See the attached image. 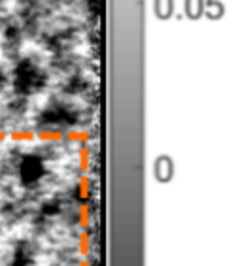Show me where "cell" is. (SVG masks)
Returning <instances> with one entry per match:
<instances>
[{
    "label": "cell",
    "instance_id": "cell-5",
    "mask_svg": "<svg viewBox=\"0 0 242 266\" xmlns=\"http://www.w3.org/2000/svg\"><path fill=\"white\" fill-rule=\"evenodd\" d=\"M80 170L82 172H87V168H89V159H91V153H89V147H85V143H84V147L80 149Z\"/></svg>",
    "mask_w": 242,
    "mask_h": 266
},
{
    "label": "cell",
    "instance_id": "cell-9",
    "mask_svg": "<svg viewBox=\"0 0 242 266\" xmlns=\"http://www.w3.org/2000/svg\"><path fill=\"white\" fill-rule=\"evenodd\" d=\"M6 138H8V134L4 133V131H0V142H4Z\"/></svg>",
    "mask_w": 242,
    "mask_h": 266
},
{
    "label": "cell",
    "instance_id": "cell-1",
    "mask_svg": "<svg viewBox=\"0 0 242 266\" xmlns=\"http://www.w3.org/2000/svg\"><path fill=\"white\" fill-rule=\"evenodd\" d=\"M172 161L168 157H159L157 162H155V178H157L161 183H167V181L172 180Z\"/></svg>",
    "mask_w": 242,
    "mask_h": 266
},
{
    "label": "cell",
    "instance_id": "cell-6",
    "mask_svg": "<svg viewBox=\"0 0 242 266\" xmlns=\"http://www.w3.org/2000/svg\"><path fill=\"white\" fill-rule=\"evenodd\" d=\"M89 183H91V180H89V176L87 174H84L82 178H80V199L82 200H87L89 199Z\"/></svg>",
    "mask_w": 242,
    "mask_h": 266
},
{
    "label": "cell",
    "instance_id": "cell-7",
    "mask_svg": "<svg viewBox=\"0 0 242 266\" xmlns=\"http://www.w3.org/2000/svg\"><path fill=\"white\" fill-rule=\"evenodd\" d=\"M80 225L82 227H89V206L87 204H82L80 206Z\"/></svg>",
    "mask_w": 242,
    "mask_h": 266
},
{
    "label": "cell",
    "instance_id": "cell-3",
    "mask_svg": "<svg viewBox=\"0 0 242 266\" xmlns=\"http://www.w3.org/2000/svg\"><path fill=\"white\" fill-rule=\"evenodd\" d=\"M8 138L17 143H28L36 140V133H32V131H13V133L8 134Z\"/></svg>",
    "mask_w": 242,
    "mask_h": 266
},
{
    "label": "cell",
    "instance_id": "cell-2",
    "mask_svg": "<svg viewBox=\"0 0 242 266\" xmlns=\"http://www.w3.org/2000/svg\"><path fill=\"white\" fill-rule=\"evenodd\" d=\"M36 138L40 140V142L55 143V142H61V140H65V133L47 129V131H40V133H36Z\"/></svg>",
    "mask_w": 242,
    "mask_h": 266
},
{
    "label": "cell",
    "instance_id": "cell-8",
    "mask_svg": "<svg viewBox=\"0 0 242 266\" xmlns=\"http://www.w3.org/2000/svg\"><path fill=\"white\" fill-rule=\"evenodd\" d=\"M80 253L82 255H89V234L87 232H82L80 234Z\"/></svg>",
    "mask_w": 242,
    "mask_h": 266
},
{
    "label": "cell",
    "instance_id": "cell-4",
    "mask_svg": "<svg viewBox=\"0 0 242 266\" xmlns=\"http://www.w3.org/2000/svg\"><path fill=\"white\" fill-rule=\"evenodd\" d=\"M65 140L74 143H87L91 140V134L87 131H68V133H65Z\"/></svg>",
    "mask_w": 242,
    "mask_h": 266
},
{
    "label": "cell",
    "instance_id": "cell-10",
    "mask_svg": "<svg viewBox=\"0 0 242 266\" xmlns=\"http://www.w3.org/2000/svg\"><path fill=\"white\" fill-rule=\"evenodd\" d=\"M80 266H89V265H87V263H85V261H84V263H82V265H80Z\"/></svg>",
    "mask_w": 242,
    "mask_h": 266
}]
</instances>
